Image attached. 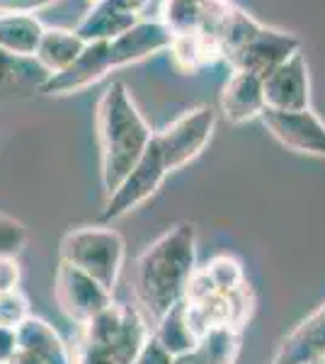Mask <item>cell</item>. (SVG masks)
I'll return each mask as SVG.
<instances>
[{
  "instance_id": "1",
  "label": "cell",
  "mask_w": 325,
  "mask_h": 364,
  "mask_svg": "<svg viewBox=\"0 0 325 364\" xmlns=\"http://www.w3.org/2000/svg\"><path fill=\"white\" fill-rule=\"evenodd\" d=\"M197 269V228L177 224L144 250L136 262L134 291L146 321H158L185 301L187 282Z\"/></svg>"
},
{
  "instance_id": "2",
  "label": "cell",
  "mask_w": 325,
  "mask_h": 364,
  "mask_svg": "<svg viewBox=\"0 0 325 364\" xmlns=\"http://www.w3.org/2000/svg\"><path fill=\"white\" fill-rule=\"evenodd\" d=\"M97 139L102 158V187L107 197L134 170L149 149L153 132L136 107L132 92L124 83H112L97 105Z\"/></svg>"
},
{
  "instance_id": "3",
  "label": "cell",
  "mask_w": 325,
  "mask_h": 364,
  "mask_svg": "<svg viewBox=\"0 0 325 364\" xmlns=\"http://www.w3.org/2000/svg\"><path fill=\"white\" fill-rule=\"evenodd\" d=\"M209 42L233 70L255 73L260 78L301 51V39L297 34L260 25L255 17L235 5H230L226 20Z\"/></svg>"
},
{
  "instance_id": "4",
  "label": "cell",
  "mask_w": 325,
  "mask_h": 364,
  "mask_svg": "<svg viewBox=\"0 0 325 364\" xmlns=\"http://www.w3.org/2000/svg\"><path fill=\"white\" fill-rule=\"evenodd\" d=\"M127 245L114 228L107 226H82L68 231L61 240V262L82 269L110 291L119 282Z\"/></svg>"
},
{
  "instance_id": "5",
  "label": "cell",
  "mask_w": 325,
  "mask_h": 364,
  "mask_svg": "<svg viewBox=\"0 0 325 364\" xmlns=\"http://www.w3.org/2000/svg\"><path fill=\"white\" fill-rule=\"evenodd\" d=\"M82 338L110 348L119 364H132L151 338V331L149 321L139 309L112 304L82 326Z\"/></svg>"
},
{
  "instance_id": "6",
  "label": "cell",
  "mask_w": 325,
  "mask_h": 364,
  "mask_svg": "<svg viewBox=\"0 0 325 364\" xmlns=\"http://www.w3.org/2000/svg\"><path fill=\"white\" fill-rule=\"evenodd\" d=\"M168 175H170V168H168V163H165V156L156 141V134H153L149 149L144 151V156L139 158L134 170L107 197L105 211H102V221L122 219V216H127L129 211L136 209L139 204H144L146 199H151L161 190V185Z\"/></svg>"
},
{
  "instance_id": "7",
  "label": "cell",
  "mask_w": 325,
  "mask_h": 364,
  "mask_svg": "<svg viewBox=\"0 0 325 364\" xmlns=\"http://www.w3.org/2000/svg\"><path fill=\"white\" fill-rule=\"evenodd\" d=\"M216 129V112L209 105L194 107L175 122H170L163 132L156 134V141L161 146L165 163H168L170 173L185 168L187 163L194 161L209 144L211 134Z\"/></svg>"
},
{
  "instance_id": "8",
  "label": "cell",
  "mask_w": 325,
  "mask_h": 364,
  "mask_svg": "<svg viewBox=\"0 0 325 364\" xmlns=\"http://www.w3.org/2000/svg\"><path fill=\"white\" fill-rule=\"evenodd\" d=\"M56 301L70 321L85 326L97 314L112 306V291L82 269L61 262L56 269Z\"/></svg>"
},
{
  "instance_id": "9",
  "label": "cell",
  "mask_w": 325,
  "mask_h": 364,
  "mask_svg": "<svg viewBox=\"0 0 325 364\" xmlns=\"http://www.w3.org/2000/svg\"><path fill=\"white\" fill-rule=\"evenodd\" d=\"M260 119L282 146L304 156L325 158V122L311 107L299 109V112L265 107Z\"/></svg>"
},
{
  "instance_id": "10",
  "label": "cell",
  "mask_w": 325,
  "mask_h": 364,
  "mask_svg": "<svg viewBox=\"0 0 325 364\" xmlns=\"http://www.w3.org/2000/svg\"><path fill=\"white\" fill-rule=\"evenodd\" d=\"M265 102L270 109L282 112H299L309 109L311 105V80H309V63L301 51L287 58L282 66L262 78Z\"/></svg>"
},
{
  "instance_id": "11",
  "label": "cell",
  "mask_w": 325,
  "mask_h": 364,
  "mask_svg": "<svg viewBox=\"0 0 325 364\" xmlns=\"http://www.w3.org/2000/svg\"><path fill=\"white\" fill-rule=\"evenodd\" d=\"M112 56H110V42H90L85 44L78 61L63 73L49 75L41 83V92L46 95H73L85 87L95 85L105 75L112 73Z\"/></svg>"
},
{
  "instance_id": "12",
  "label": "cell",
  "mask_w": 325,
  "mask_h": 364,
  "mask_svg": "<svg viewBox=\"0 0 325 364\" xmlns=\"http://www.w3.org/2000/svg\"><path fill=\"white\" fill-rule=\"evenodd\" d=\"M170 44H173V32L161 20H139L132 29L110 42L112 68L117 70L139 63L158 51L170 49Z\"/></svg>"
},
{
  "instance_id": "13",
  "label": "cell",
  "mask_w": 325,
  "mask_h": 364,
  "mask_svg": "<svg viewBox=\"0 0 325 364\" xmlns=\"http://www.w3.org/2000/svg\"><path fill=\"white\" fill-rule=\"evenodd\" d=\"M265 107V87L262 78L245 70H233L221 90V112L230 124H245L262 117Z\"/></svg>"
},
{
  "instance_id": "14",
  "label": "cell",
  "mask_w": 325,
  "mask_h": 364,
  "mask_svg": "<svg viewBox=\"0 0 325 364\" xmlns=\"http://www.w3.org/2000/svg\"><path fill=\"white\" fill-rule=\"evenodd\" d=\"M325 355V304L282 340L270 364H311Z\"/></svg>"
},
{
  "instance_id": "15",
  "label": "cell",
  "mask_w": 325,
  "mask_h": 364,
  "mask_svg": "<svg viewBox=\"0 0 325 364\" xmlns=\"http://www.w3.org/2000/svg\"><path fill=\"white\" fill-rule=\"evenodd\" d=\"M139 22V15H132L127 10H122L119 5H114L112 0H102L95 3L85 13V17L78 22L75 32L85 44L90 42H112L127 29H132Z\"/></svg>"
},
{
  "instance_id": "16",
  "label": "cell",
  "mask_w": 325,
  "mask_h": 364,
  "mask_svg": "<svg viewBox=\"0 0 325 364\" xmlns=\"http://www.w3.org/2000/svg\"><path fill=\"white\" fill-rule=\"evenodd\" d=\"M85 49V42L78 37L75 29H61V27H46L41 34V42L34 58L49 75L63 73L66 68L78 61V56Z\"/></svg>"
},
{
  "instance_id": "17",
  "label": "cell",
  "mask_w": 325,
  "mask_h": 364,
  "mask_svg": "<svg viewBox=\"0 0 325 364\" xmlns=\"http://www.w3.org/2000/svg\"><path fill=\"white\" fill-rule=\"evenodd\" d=\"M17 338H20L22 350L37 355L44 364H73V355H70L68 345L44 318L29 316L17 328Z\"/></svg>"
},
{
  "instance_id": "18",
  "label": "cell",
  "mask_w": 325,
  "mask_h": 364,
  "mask_svg": "<svg viewBox=\"0 0 325 364\" xmlns=\"http://www.w3.org/2000/svg\"><path fill=\"white\" fill-rule=\"evenodd\" d=\"M44 29L34 15H0V51L15 58H34Z\"/></svg>"
},
{
  "instance_id": "19",
  "label": "cell",
  "mask_w": 325,
  "mask_h": 364,
  "mask_svg": "<svg viewBox=\"0 0 325 364\" xmlns=\"http://www.w3.org/2000/svg\"><path fill=\"white\" fill-rule=\"evenodd\" d=\"M153 338H156L173 357H180V355H187V352L197 350L199 338L194 336V331L190 328V321H187L185 301H180L175 309H170L168 314L156 323Z\"/></svg>"
},
{
  "instance_id": "20",
  "label": "cell",
  "mask_w": 325,
  "mask_h": 364,
  "mask_svg": "<svg viewBox=\"0 0 325 364\" xmlns=\"http://www.w3.org/2000/svg\"><path fill=\"white\" fill-rule=\"evenodd\" d=\"M170 54H173L175 66L180 70H185V73H194V70L211 63L214 58H221L216 46L211 44L202 32L175 34L173 44H170Z\"/></svg>"
},
{
  "instance_id": "21",
  "label": "cell",
  "mask_w": 325,
  "mask_h": 364,
  "mask_svg": "<svg viewBox=\"0 0 325 364\" xmlns=\"http://www.w3.org/2000/svg\"><path fill=\"white\" fill-rule=\"evenodd\" d=\"M238 333L230 326H216L206 331L197 343V355L204 364H233L238 355Z\"/></svg>"
},
{
  "instance_id": "22",
  "label": "cell",
  "mask_w": 325,
  "mask_h": 364,
  "mask_svg": "<svg viewBox=\"0 0 325 364\" xmlns=\"http://www.w3.org/2000/svg\"><path fill=\"white\" fill-rule=\"evenodd\" d=\"M206 3L202 0H163L161 22L175 34L199 32L204 22Z\"/></svg>"
},
{
  "instance_id": "23",
  "label": "cell",
  "mask_w": 325,
  "mask_h": 364,
  "mask_svg": "<svg viewBox=\"0 0 325 364\" xmlns=\"http://www.w3.org/2000/svg\"><path fill=\"white\" fill-rule=\"evenodd\" d=\"M204 269H206V274L211 277V282H214L218 294H230V291L245 287L243 265H240V262L235 260V257H230V255L214 257V260H211Z\"/></svg>"
},
{
  "instance_id": "24",
  "label": "cell",
  "mask_w": 325,
  "mask_h": 364,
  "mask_svg": "<svg viewBox=\"0 0 325 364\" xmlns=\"http://www.w3.org/2000/svg\"><path fill=\"white\" fill-rule=\"evenodd\" d=\"M27 245V228L13 216L0 214V257H17Z\"/></svg>"
},
{
  "instance_id": "25",
  "label": "cell",
  "mask_w": 325,
  "mask_h": 364,
  "mask_svg": "<svg viewBox=\"0 0 325 364\" xmlns=\"http://www.w3.org/2000/svg\"><path fill=\"white\" fill-rule=\"evenodd\" d=\"M29 304L27 299L20 294V291H13V294H3L0 296V323L5 326L20 328L22 323L29 318Z\"/></svg>"
},
{
  "instance_id": "26",
  "label": "cell",
  "mask_w": 325,
  "mask_h": 364,
  "mask_svg": "<svg viewBox=\"0 0 325 364\" xmlns=\"http://www.w3.org/2000/svg\"><path fill=\"white\" fill-rule=\"evenodd\" d=\"M73 364H119L114 352L100 343H90V340L80 338V345L73 355Z\"/></svg>"
},
{
  "instance_id": "27",
  "label": "cell",
  "mask_w": 325,
  "mask_h": 364,
  "mask_svg": "<svg viewBox=\"0 0 325 364\" xmlns=\"http://www.w3.org/2000/svg\"><path fill=\"white\" fill-rule=\"evenodd\" d=\"M61 0H0V15H34Z\"/></svg>"
},
{
  "instance_id": "28",
  "label": "cell",
  "mask_w": 325,
  "mask_h": 364,
  "mask_svg": "<svg viewBox=\"0 0 325 364\" xmlns=\"http://www.w3.org/2000/svg\"><path fill=\"white\" fill-rule=\"evenodd\" d=\"M173 362H175V357L170 355L151 333V338L146 340V345L141 348V352L136 355V360L132 364H173Z\"/></svg>"
},
{
  "instance_id": "29",
  "label": "cell",
  "mask_w": 325,
  "mask_h": 364,
  "mask_svg": "<svg viewBox=\"0 0 325 364\" xmlns=\"http://www.w3.org/2000/svg\"><path fill=\"white\" fill-rule=\"evenodd\" d=\"M20 284V262L17 257H0V296L13 294Z\"/></svg>"
},
{
  "instance_id": "30",
  "label": "cell",
  "mask_w": 325,
  "mask_h": 364,
  "mask_svg": "<svg viewBox=\"0 0 325 364\" xmlns=\"http://www.w3.org/2000/svg\"><path fill=\"white\" fill-rule=\"evenodd\" d=\"M20 350V338H17V328L0 323V364H10L13 357Z\"/></svg>"
},
{
  "instance_id": "31",
  "label": "cell",
  "mask_w": 325,
  "mask_h": 364,
  "mask_svg": "<svg viewBox=\"0 0 325 364\" xmlns=\"http://www.w3.org/2000/svg\"><path fill=\"white\" fill-rule=\"evenodd\" d=\"M114 5H119L122 10H127V13H132V15H139L141 10L149 5V0H112Z\"/></svg>"
},
{
  "instance_id": "32",
  "label": "cell",
  "mask_w": 325,
  "mask_h": 364,
  "mask_svg": "<svg viewBox=\"0 0 325 364\" xmlns=\"http://www.w3.org/2000/svg\"><path fill=\"white\" fill-rule=\"evenodd\" d=\"M10 364H44V362H41L37 355H32V352H27V350H22V348H20Z\"/></svg>"
},
{
  "instance_id": "33",
  "label": "cell",
  "mask_w": 325,
  "mask_h": 364,
  "mask_svg": "<svg viewBox=\"0 0 325 364\" xmlns=\"http://www.w3.org/2000/svg\"><path fill=\"white\" fill-rule=\"evenodd\" d=\"M173 364H204V362L199 360V355H197V352H187V355L175 357V362H173Z\"/></svg>"
},
{
  "instance_id": "34",
  "label": "cell",
  "mask_w": 325,
  "mask_h": 364,
  "mask_svg": "<svg viewBox=\"0 0 325 364\" xmlns=\"http://www.w3.org/2000/svg\"><path fill=\"white\" fill-rule=\"evenodd\" d=\"M3 54V51H0ZM3 73H5V66H3V58H0V78H3Z\"/></svg>"
},
{
  "instance_id": "35",
  "label": "cell",
  "mask_w": 325,
  "mask_h": 364,
  "mask_svg": "<svg viewBox=\"0 0 325 364\" xmlns=\"http://www.w3.org/2000/svg\"><path fill=\"white\" fill-rule=\"evenodd\" d=\"M90 3H92V5H95V3H102V0H90Z\"/></svg>"
},
{
  "instance_id": "36",
  "label": "cell",
  "mask_w": 325,
  "mask_h": 364,
  "mask_svg": "<svg viewBox=\"0 0 325 364\" xmlns=\"http://www.w3.org/2000/svg\"><path fill=\"white\" fill-rule=\"evenodd\" d=\"M321 364H325V355H323V357H321Z\"/></svg>"
},
{
  "instance_id": "37",
  "label": "cell",
  "mask_w": 325,
  "mask_h": 364,
  "mask_svg": "<svg viewBox=\"0 0 325 364\" xmlns=\"http://www.w3.org/2000/svg\"><path fill=\"white\" fill-rule=\"evenodd\" d=\"M202 3H214V0H202Z\"/></svg>"
},
{
  "instance_id": "38",
  "label": "cell",
  "mask_w": 325,
  "mask_h": 364,
  "mask_svg": "<svg viewBox=\"0 0 325 364\" xmlns=\"http://www.w3.org/2000/svg\"><path fill=\"white\" fill-rule=\"evenodd\" d=\"M311 364H321V362H311Z\"/></svg>"
}]
</instances>
